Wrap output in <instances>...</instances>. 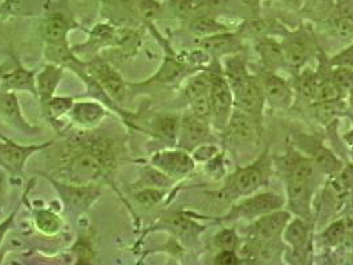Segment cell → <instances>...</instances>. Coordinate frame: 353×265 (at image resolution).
Listing matches in <instances>:
<instances>
[{"label":"cell","mask_w":353,"mask_h":265,"mask_svg":"<svg viewBox=\"0 0 353 265\" xmlns=\"http://www.w3.org/2000/svg\"><path fill=\"white\" fill-rule=\"evenodd\" d=\"M261 87L265 93V101L275 107H285L291 104L292 92L290 85L282 77L272 72H267L261 80Z\"/></svg>","instance_id":"11"},{"label":"cell","mask_w":353,"mask_h":265,"mask_svg":"<svg viewBox=\"0 0 353 265\" xmlns=\"http://www.w3.org/2000/svg\"><path fill=\"white\" fill-rule=\"evenodd\" d=\"M314 165L320 169V171H323L324 174H328V176L339 174L343 169V163L324 146H319L318 149L315 150Z\"/></svg>","instance_id":"23"},{"label":"cell","mask_w":353,"mask_h":265,"mask_svg":"<svg viewBox=\"0 0 353 265\" xmlns=\"http://www.w3.org/2000/svg\"><path fill=\"white\" fill-rule=\"evenodd\" d=\"M179 131L182 146L189 150L202 145L210 136L208 121H203L193 114L183 117L182 123L179 124Z\"/></svg>","instance_id":"13"},{"label":"cell","mask_w":353,"mask_h":265,"mask_svg":"<svg viewBox=\"0 0 353 265\" xmlns=\"http://www.w3.org/2000/svg\"><path fill=\"white\" fill-rule=\"evenodd\" d=\"M331 78L341 94L348 93L353 88V68L336 67Z\"/></svg>","instance_id":"32"},{"label":"cell","mask_w":353,"mask_h":265,"mask_svg":"<svg viewBox=\"0 0 353 265\" xmlns=\"http://www.w3.org/2000/svg\"><path fill=\"white\" fill-rule=\"evenodd\" d=\"M345 235H347V224L344 220H339L325 230L323 233V237L330 246H336L344 240Z\"/></svg>","instance_id":"34"},{"label":"cell","mask_w":353,"mask_h":265,"mask_svg":"<svg viewBox=\"0 0 353 265\" xmlns=\"http://www.w3.org/2000/svg\"><path fill=\"white\" fill-rule=\"evenodd\" d=\"M335 186L340 191L353 189V163L341 169V171L339 173V177L336 179Z\"/></svg>","instance_id":"41"},{"label":"cell","mask_w":353,"mask_h":265,"mask_svg":"<svg viewBox=\"0 0 353 265\" xmlns=\"http://www.w3.org/2000/svg\"><path fill=\"white\" fill-rule=\"evenodd\" d=\"M351 153H352V158H353V146H351Z\"/></svg>","instance_id":"56"},{"label":"cell","mask_w":353,"mask_h":265,"mask_svg":"<svg viewBox=\"0 0 353 265\" xmlns=\"http://www.w3.org/2000/svg\"><path fill=\"white\" fill-rule=\"evenodd\" d=\"M265 103L263 89L254 77L243 88L234 93V105L236 106V109L250 114L254 120L261 118Z\"/></svg>","instance_id":"6"},{"label":"cell","mask_w":353,"mask_h":265,"mask_svg":"<svg viewBox=\"0 0 353 265\" xmlns=\"http://www.w3.org/2000/svg\"><path fill=\"white\" fill-rule=\"evenodd\" d=\"M0 114L8 124L18 127L23 131L32 133L34 130H36L32 125L28 124L24 120L20 106H19L18 98H17L15 93H12V92H1L0 93Z\"/></svg>","instance_id":"15"},{"label":"cell","mask_w":353,"mask_h":265,"mask_svg":"<svg viewBox=\"0 0 353 265\" xmlns=\"http://www.w3.org/2000/svg\"><path fill=\"white\" fill-rule=\"evenodd\" d=\"M344 138H345V141H347V143H348L350 146H353V129L350 131V133H347V134H345V137H344Z\"/></svg>","instance_id":"51"},{"label":"cell","mask_w":353,"mask_h":265,"mask_svg":"<svg viewBox=\"0 0 353 265\" xmlns=\"http://www.w3.org/2000/svg\"><path fill=\"white\" fill-rule=\"evenodd\" d=\"M352 190H353V189H352Z\"/></svg>","instance_id":"57"},{"label":"cell","mask_w":353,"mask_h":265,"mask_svg":"<svg viewBox=\"0 0 353 265\" xmlns=\"http://www.w3.org/2000/svg\"><path fill=\"white\" fill-rule=\"evenodd\" d=\"M283 203L282 198L272 193L254 195L238 204L236 209H234L230 213V218H259L268 212L281 210Z\"/></svg>","instance_id":"4"},{"label":"cell","mask_w":353,"mask_h":265,"mask_svg":"<svg viewBox=\"0 0 353 265\" xmlns=\"http://www.w3.org/2000/svg\"><path fill=\"white\" fill-rule=\"evenodd\" d=\"M239 1L242 4H245L248 8H251V10H255L259 6V0H239Z\"/></svg>","instance_id":"50"},{"label":"cell","mask_w":353,"mask_h":265,"mask_svg":"<svg viewBox=\"0 0 353 265\" xmlns=\"http://www.w3.org/2000/svg\"><path fill=\"white\" fill-rule=\"evenodd\" d=\"M315 171L314 160L296 156L291 159L288 163V173H287V182L295 183H310L311 178Z\"/></svg>","instance_id":"21"},{"label":"cell","mask_w":353,"mask_h":265,"mask_svg":"<svg viewBox=\"0 0 353 265\" xmlns=\"http://www.w3.org/2000/svg\"><path fill=\"white\" fill-rule=\"evenodd\" d=\"M288 68L301 70L311 54V40L303 35L288 36L282 43Z\"/></svg>","instance_id":"12"},{"label":"cell","mask_w":353,"mask_h":265,"mask_svg":"<svg viewBox=\"0 0 353 265\" xmlns=\"http://www.w3.org/2000/svg\"><path fill=\"white\" fill-rule=\"evenodd\" d=\"M319 80H320V77L312 72L301 73V76L299 77V83H298V88L305 98H308L311 101H315Z\"/></svg>","instance_id":"31"},{"label":"cell","mask_w":353,"mask_h":265,"mask_svg":"<svg viewBox=\"0 0 353 265\" xmlns=\"http://www.w3.org/2000/svg\"><path fill=\"white\" fill-rule=\"evenodd\" d=\"M173 226L176 227V230L181 231L183 233L193 231V227H194V224L190 220H188L186 218H183V216H176L173 219Z\"/></svg>","instance_id":"47"},{"label":"cell","mask_w":353,"mask_h":265,"mask_svg":"<svg viewBox=\"0 0 353 265\" xmlns=\"http://www.w3.org/2000/svg\"><path fill=\"white\" fill-rule=\"evenodd\" d=\"M154 130L161 138L165 140H176L179 131V121L173 116H162L154 123Z\"/></svg>","instance_id":"29"},{"label":"cell","mask_w":353,"mask_h":265,"mask_svg":"<svg viewBox=\"0 0 353 265\" xmlns=\"http://www.w3.org/2000/svg\"><path fill=\"white\" fill-rule=\"evenodd\" d=\"M270 23L263 19H254L246 23L242 28V32L245 35L252 36V37H265V34L270 31Z\"/></svg>","instance_id":"39"},{"label":"cell","mask_w":353,"mask_h":265,"mask_svg":"<svg viewBox=\"0 0 353 265\" xmlns=\"http://www.w3.org/2000/svg\"><path fill=\"white\" fill-rule=\"evenodd\" d=\"M0 166H3L10 174L21 176L24 170V165L36 151L48 147L52 142H46L43 145L24 146L17 142L10 141L0 136Z\"/></svg>","instance_id":"2"},{"label":"cell","mask_w":353,"mask_h":265,"mask_svg":"<svg viewBox=\"0 0 353 265\" xmlns=\"http://www.w3.org/2000/svg\"><path fill=\"white\" fill-rule=\"evenodd\" d=\"M15 215H17V211H14V213L11 215V216H8L1 224H0V244H1V242H3V239H4V235H6V232L8 231V229L11 227V224H12V222H14V218H15Z\"/></svg>","instance_id":"48"},{"label":"cell","mask_w":353,"mask_h":265,"mask_svg":"<svg viewBox=\"0 0 353 265\" xmlns=\"http://www.w3.org/2000/svg\"><path fill=\"white\" fill-rule=\"evenodd\" d=\"M238 242L239 237L236 235V232L232 230H222L216 236H215V246L219 249H230V251H235L238 247Z\"/></svg>","instance_id":"38"},{"label":"cell","mask_w":353,"mask_h":265,"mask_svg":"<svg viewBox=\"0 0 353 265\" xmlns=\"http://www.w3.org/2000/svg\"><path fill=\"white\" fill-rule=\"evenodd\" d=\"M63 68L57 65H47L36 78V89L40 97V103L43 107L50 103L53 97V93L57 88L61 77H63Z\"/></svg>","instance_id":"16"},{"label":"cell","mask_w":353,"mask_h":265,"mask_svg":"<svg viewBox=\"0 0 353 265\" xmlns=\"http://www.w3.org/2000/svg\"><path fill=\"white\" fill-rule=\"evenodd\" d=\"M308 6H310V14L312 12L319 18L325 17L332 10V4L328 0H311V4Z\"/></svg>","instance_id":"44"},{"label":"cell","mask_w":353,"mask_h":265,"mask_svg":"<svg viewBox=\"0 0 353 265\" xmlns=\"http://www.w3.org/2000/svg\"><path fill=\"white\" fill-rule=\"evenodd\" d=\"M6 68H8V65L7 64H3V65H0V81H1V78H3V76L6 74Z\"/></svg>","instance_id":"52"},{"label":"cell","mask_w":353,"mask_h":265,"mask_svg":"<svg viewBox=\"0 0 353 265\" xmlns=\"http://www.w3.org/2000/svg\"><path fill=\"white\" fill-rule=\"evenodd\" d=\"M182 65L176 61V60H172V59H168L165 61V64L162 65L161 71L157 74V78L161 83H170V81H174L176 77L181 74L182 72Z\"/></svg>","instance_id":"36"},{"label":"cell","mask_w":353,"mask_h":265,"mask_svg":"<svg viewBox=\"0 0 353 265\" xmlns=\"http://www.w3.org/2000/svg\"><path fill=\"white\" fill-rule=\"evenodd\" d=\"M208 3L214 8H221V7H225L229 3V0H208Z\"/></svg>","instance_id":"49"},{"label":"cell","mask_w":353,"mask_h":265,"mask_svg":"<svg viewBox=\"0 0 353 265\" xmlns=\"http://www.w3.org/2000/svg\"><path fill=\"white\" fill-rule=\"evenodd\" d=\"M331 30L337 39L345 40L353 36V14L352 10H340L332 19Z\"/></svg>","instance_id":"24"},{"label":"cell","mask_w":353,"mask_h":265,"mask_svg":"<svg viewBox=\"0 0 353 265\" xmlns=\"http://www.w3.org/2000/svg\"><path fill=\"white\" fill-rule=\"evenodd\" d=\"M68 154L64 169L72 182L81 186L105 176L114 165V156L104 142H77Z\"/></svg>","instance_id":"1"},{"label":"cell","mask_w":353,"mask_h":265,"mask_svg":"<svg viewBox=\"0 0 353 265\" xmlns=\"http://www.w3.org/2000/svg\"><path fill=\"white\" fill-rule=\"evenodd\" d=\"M163 196V191L156 189H148L136 195V200L143 207H152L157 204Z\"/></svg>","instance_id":"40"},{"label":"cell","mask_w":353,"mask_h":265,"mask_svg":"<svg viewBox=\"0 0 353 265\" xmlns=\"http://www.w3.org/2000/svg\"><path fill=\"white\" fill-rule=\"evenodd\" d=\"M35 224L37 230L46 235H54L61 229V220L53 212L41 210L35 215Z\"/></svg>","instance_id":"28"},{"label":"cell","mask_w":353,"mask_h":265,"mask_svg":"<svg viewBox=\"0 0 353 265\" xmlns=\"http://www.w3.org/2000/svg\"><path fill=\"white\" fill-rule=\"evenodd\" d=\"M216 153V149L212 146H208V145H199L195 150L194 157L198 160H205V159L212 158V156Z\"/></svg>","instance_id":"46"},{"label":"cell","mask_w":353,"mask_h":265,"mask_svg":"<svg viewBox=\"0 0 353 265\" xmlns=\"http://www.w3.org/2000/svg\"><path fill=\"white\" fill-rule=\"evenodd\" d=\"M226 130L230 138L238 143H254L258 140L256 120L239 109L231 113Z\"/></svg>","instance_id":"9"},{"label":"cell","mask_w":353,"mask_h":265,"mask_svg":"<svg viewBox=\"0 0 353 265\" xmlns=\"http://www.w3.org/2000/svg\"><path fill=\"white\" fill-rule=\"evenodd\" d=\"M152 163L168 176L183 177L195 167L194 159L185 151H161L157 153Z\"/></svg>","instance_id":"7"},{"label":"cell","mask_w":353,"mask_h":265,"mask_svg":"<svg viewBox=\"0 0 353 265\" xmlns=\"http://www.w3.org/2000/svg\"><path fill=\"white\" fill-rule=\"evenodd\" d=\"M263 182V174L259 166L251 165L236 170L235 174L230 176L226 184V199L236 195H251L255 193Z\"/></svg>","instance_id":"5"},{"label":"cell","mask_w":353,"mask_h":265,"mask_svg":"<svg viewBox=\"0 0 353 265\" xmlns=\"http://www.w3.org/2000/svg\"><path fill=\"white\" fill-rule=\"evenodd\" d=\"M192 104V110H193V116L208 121L212 116V100H210V94L196 98L190 101Z\"/></svg>","instance_id":"37"},{"label":"cell","mask_w":353,"mask_h":265,"mask_svg":"<svg viewBox=\"0 0 353 265\" xmlns=\"http://www.w3.org/2000/svg\"><path fill=\"white\" fill-rule=\"evenodd\" d=\"M90 73L96 78L97 84L110 96L113 100L120 101L125 94V83L120 73L108 63H93L90 65Z\"/></svg>","instance_id":"8"},{"label":"cell","mask_w":353,"mask_h":265,"mask_svg":"<svg viewBox=\"0 0 353 265\" xmlns=\"http://www.w3.org/2000/svg\"><path fill=\"white\" fill-rule=\"evenodd\" d=\"M210 89H212L210 74L201 73V74H196L189 81V84L186 85V89H185V94H186L189 101H193L196 98L209 96Z\"/></svg>","instance_id":"25"},{"label":"cell","mask_w":353,"mask_h":265,"mask_svg":"<svg viewBox=\"0 0 353 265\" xmlns=\"http://www.w3.org/2000/svg\"><path fill=\"white\" fill-rule=\"evenodd\" d=\"M71 112L72 120H74L77 124L84 125V126L99 124L105 116L104 107L96 103L73 104Z\"/></svg>","instance_id":"20"},{"label":"cell","mask_w":353,"mask_h":265,"mask_svg":"<svg viewBox=\"0 0 353 265\" xmlns=\"http://www.w3.org/2000/svg\"><path fill=\"white\" fill-rule=\"evenodd\" d=\"M1 191H3V178L0 177V195H1Z\"/></svg>","instance_id":"54"},{"label":"cell","mask_w":353,"mask_h":265,"mask_svg":"<svg viewBox=\"0 0 353 265\" xmlns=\"http://www.w3.org/2000/svg\"><path fill=\"white\" fill-rule=\"evenodd\" d=\"M256 52L259 54L267 71L274 72L288 67L282 44H279L271 37L259 39L256 44Z\"/></svg>","instance_id":"14"},{"label":"cell","mask_w":353,"mask_h":265,"mask_svg":"<svg viewBox=\"0 0 353 265\" xmlns=\"http://www.w3.org/2000/svg\"><path fill=\"white\" fill-rule=\"evenodd\" d=\"M1 88L3 90H28L37 94L35 72L27 71L18 65L14 71L3 76Z\"/></svg>","instance_id":"19"},{"label":"cell","mask_w":353,"mask_h":265,"mask_svg":"<svg viewBox=\"0 0 353 265\" xmlns=\"http://www.w3.org/2000/svg\"><path fill=\"white\" fill-rule=\"evenodd\" d=\"M283 232H284L285 242L295 251H301L305 247L308 240V227L301 218L294 219L292 222H288L287 227Z\"/></svg>","instance_id":"22"},{"label":"cell","mask_w":353,"mask_h":265,"mask_svg":"<svg viewBox=\"0 0 353 265\" xmlns=\"http://www.w3.org/2000/svg\"><path fill=\"white\" fill-rule=\"evenodd\" d=\"M291 220L290 212L276 210L258 218L252 224V233L259 240H271L278 237Z\"/></svg>","instance_id":"10"},{"label":"cell","mask_w":353,"mask_h":265,"mask_svg":"<svg viewBox=\"0 0 353 265\" xmlns=\"http://www.w3.org/2000/svg\"><path fill=\"white\" fill-rule=\"evenodd\" d=\"M3 256H4V253L0 251V264H1V260H3Z\"/></svg>","instance_id":"55"},{"label":"cell","mask_w":353,"mask_h":265,"mask_svg":"<svg viewBox=\"0 0 353 265\" xmlns=\"http://www.w3.org/2000/svg\"><path fill=\"white\" fill-rule=\"evenodd\" d=\"M76 255H77V260L79 263H90V260H93L94 257V252L92 249V246L89 244L87 240H79L76 247L73 248Z\"/></svg>","instance_id":"42"},{"label":"cell","mask_w":353,"mask_h":265,"mask_svg":"<svg viewBox=\"0 0 353 265\" xmlns=\"http://www.w3.org/2000/svg\"><path fill=\"white\" fill-rule=\"evenodd\" d=\"M239 263V257L235 251L221 249V252L215 256V264L234 265Z\"/></svg>","instance_id":"45"},{"label":"cell","mask_w":353,"mask_h":265,"mask_svg":"<svg viewBox=\"0 0 353 265\" xmlns=\"http://www.w3.org/2000/svg\"><path fill=\"white\" fill-rule=\"evenodd\" d=\"M341 93L332 81V78L320 77L319 80L318 90L315 96V103H328V101H337Z\"/></svg>","instance_id":"30"},{"label":"cell","mask_w":353,"mask_h":265,"mask_svg":"<svg viewBox=\"0 0 353 265\" xmlns=\"http://www.w3.org/2000/svg\"><path fill=\"white\" fill-rule=\"evenodd\" d=\"M337 101H328V103H316L315 106V117L318 118L319 123L321 124H328L331 123L337 113H339V107H337Z\"/></svg>","instance_id":"35"},{"label":"cell","mask_w":353,"mask_h":265,"mask_svg":"<svg viewBox=\"0 0 353 265\" xmlns=\"http://www.w3.org/2000/svg\"><path fill=\"white\" fill-rule=\"evenodd\" d=\"M73 98H60V97H56V98H51L50 103L46 105L44 110L47 113H50L51 118L56 120L59 118L60 116H63L64 113L70 112L72 107H73Z\"/></svg>","instance_id":"33"},{"label":"cell","mask_w":353,"mask_h":265,"mask_svg":"<svg viewBox=\"0 0 353 265\" xmlns=\"http://www.w3.org/2000/svg\"><path fill=\"white\" fill-rule=\"evenodd\" d=\"M225 77L229 83L232 94L239 89L243 88L252 78L248 73V65L245 59L241 54H234L226 59L225 63Z\"/></svg>","instance_id":"17"},{"label":"cell","mask_w":353,"mask_h":265,"mask_svg":"<svg viewBox=\"0 0 353 265\" xmlns=\"http://www.w3.org/2000/svg\"><path fill=\"white\" fill-rule=\"evenodd\" d=\"M190 30L193 34L201 37L228 32V28L223 24L218 23L215 19L209 18V17L194 19L190 24Z\"/></svg>","instance_id":"26"},{"label":"cell","mask_w":353,"mask_h":265,"mask_svg":"<svg viewBox=\"0 0 353 265\" xmlns=\"http://www.w3.org/2000/svg\"><path fill=\"white\" fill-rule=\"evenodd\" d=\"M238 45H239L238 36L232 35L229 32L201 37L199 40V47L203 51L212 53V56H225V54L235 52Z\"/></svg>","instance_id":"18"},{"label":"cell","mask_w":353,"mask_h":265,"mask_svg":"<svg viewBox=\"0 0 353 265\" xmlns=\"http://www.w3.org/2000/svg\"><path fill=\"white\" fill-rule=\"evenodd\" d=\"M210 78H212L210 100H212V117L215 118L219 129H226L230 116L232 113L234 94L225 74H210Z\"/></svg>","instance_id":"3"},{"label":"cell","mask_w":353,"mask_h":265,"mask_svg":"<svg viewBox=\"0 0 353 265\" xmlns=\"http://www.w3.org/2000/svg\"><path fill=\"white\" fill-rule=\"evenodd\" d=\"M68 31V25L65 20L61 18L50 19L44 25V37L47 40V44H59L64 43L65 36Z\"/></svg>","instance_id":"27"},{"label":"cell","mask_w":353,"mask_h":265,"mask_svg":"<svg viewBox=\"0 0 353 265\" xmlns=\"http://www.w3.org/2000/svg\"><path fill=\"white\" fill-rule=\"evenodd\" d=\"M348 103H350L351 107H353V88L348 92Z\"/></svg>","instance_id":"53"},{"label":"cell","mask_w":353,"mask_h":265,"mask_svg":"<svg viewBox=\"0 0 353 265\" xmlns=\"http://www.w3.org/2000/svg\"><path fill=\"white\" fill-rule=\"evenodd\" d=\"M331 64L334 67H350L353 68V44L344 51L336 54L335 57L331 60Z\"/></svg>","instance_id":"43"}]
</instances>
